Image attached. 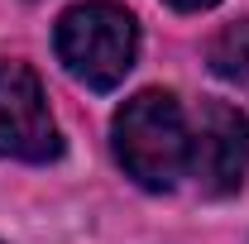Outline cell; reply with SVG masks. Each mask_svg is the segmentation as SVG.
I'll list each match as a JSON object with an SVG mask.
<instances>
[{
	"mask_svg": "<svg viewBox=\"0 0 249 244\" xmlns=\"http://www.w3.org/2000/svg\"><path fill=\"white\" fill-rule=\"evenodd\" d=\"M115 158L149 192H173L192 163V120L173 91H139L115 110Z\"/></svg>",
	"mask_w": 249,
	"mask_h": 244,
	"instance_id": "1",
	"label": "cell"
},
{
	"mask_svg": "<svg viewBox=\"0 0 249 244\" xmlns=\"http://www.w3.org/2000/svg\"><path fill=\"white\" fill-rule=\"evenodd\" d=\"M53 48H58L62 67L91 87V91H115L139 53V24L134 15L110 5V0H87V5H72L58 19L53 34Z\"/></svg>",
	"mask_w": 249,
	"mask_h": 244,
	"instance_id": "2",
	"label": "cell"
},
{
	"mask_svg": "<svg viewBox=\"0 0 249 244\" xmlns=\"http://www.w3.org/2000/svg\"><path fill=\"white\" fill-rule=\"evenodd\" d=\"M249 173V115L230 101H201L192 115V163L187 177L201 196H230L240 192Z\"/></svg>",
	"mask_w": 249,
	"mask_h": 244,
	"instance_id": "3",
	"label": "cell"
},
{
	"mask_svg": "<svg viewBox=\"0 0 249 244\" xmlns=\"http://www.w3.org/2000/svg\"><path fill=\"white\" fill-rule=\"evenodd\" d=\"M0 153L19 163H53L62 153L43 82L34 77V67L10 58H0Z\"/></svg>",
	"mask_w": 249,
	"mask_h": 244,
	"instance_id": "4",
	"label": "cell"
},
{
	"mask_svg": "<svg viewBox=\"0 0 249 244\" xmlns=\"http://www.w3.org/2000/svg\"><path fill=\"white\" fill-rule=\"evenodd\" d=\"M206 58H211V72H216V77H225L230 87L249 91V19L225 24V29L211 38Z\"/></svg>",
	"mask_w": 249,
	"mask_h": 244,
	"instance_id": "5",
	"label": "cell"
},
{
	"mask_svg": "<svg viewBox=\"0 0 249 244\" xmlns=\"http://www.w3.org/2000/svg\"><path fill=\"white\" fill-rule=\"evenodd\" d=\"M173 10H211V5H220V0H168Z\"/></svg>",
	"mask_w": 249,
	"mask_h": 244,
	"instance_id": "6",
	"label": "cell"
}]
</instances>
